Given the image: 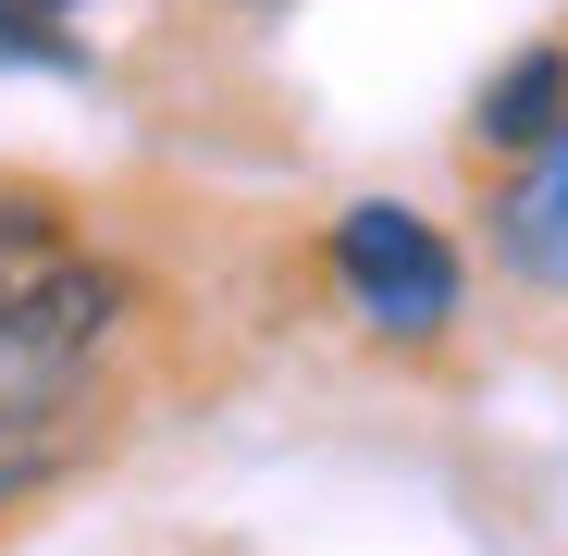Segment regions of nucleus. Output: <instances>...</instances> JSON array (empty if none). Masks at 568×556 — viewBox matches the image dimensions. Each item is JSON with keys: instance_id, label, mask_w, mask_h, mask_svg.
Masks as SVG:
<instances>
[{"instance_id": "obj_1", "label": "nucleus", "mask_w": 568, "mask_h": 556, "mask_svg": "<svg viewBox=\"0 0 568 556\" xmlns=\"http://www.w3.org/2000/svg\"><path fill=\"white\" fill-rule=\"evenodd\" d=\"M334 272H346V297L384 334H445V310H457V247L420 211H396V199H358L334 223Z\"/></svg>"}, {"instance_id": "obj_2", "label": "nucleus", "mask_w": 568, "mask_h": 556, "mask_svg": "<svg viewBox=\"0 0 568 556\" xmlns=\"http://www.w3.org/2000/svg\"><path fill=\"white\" fill-rule=\"evenodd\" d=\"M112 310H124V285H112L100 260H50V247L38 260H0V358H26V371L100 346Z\"/></svg>"}, {"instance_id": "obj_3", "label": "nucleus", "mask_w": 568, "mask_h": 556, "mask_svg": "<svg viewBox=\"0 0 568 556\" xmlns=\"http://www.w3.org/2000/svg\"><path fill=\"white\" fill-rule=\"evenodd\" d=\"M483 149H544V137H568V62L556 50H519L495 87H483Z\"/></svg>"}, {"instance_id": "obj_4", "label": "nucleus", "mask_w": 568, "mask_h": 556, "mask_svg": "<svg viewBox=\"0 0 568 556\" xmlns=\"http://www.w3.org/2000/svg\"><path fill=\"white\" fill-rule=\"evenodd\" d=\"M507 260L531 272V285H568V137H556V161L507 199Z\"/></svg>"}, {"instance_id": "obj_5", "label": "nucleus", "mask_w": 568, "mask_h": 556, "mask_svg": "<svg viewBox=\"0 0 568 556\" xmlns=\"http://www.w3.org/2000/svg\"><path fill=\"white\" fill-rule=\"evenodd\" d=\"M62 457V433H50V396H0V507H13L38 471Z\"/></svg>"}, {"instance_id": "obj_6", "label": "nucleus", "mask_w": 568, "mask_h": 556, "mask_svg": "<svg viewBox=\"0 0 568 556\" xmlns=\"http://www.w3.org/2000/svg\"><path fill=\"white\" fill-rule=\"evenodd\" d=\"M38 13H62V0H0V38H26V50H50V38H38Z\"/></svg>"}, {"instance_id": "obj_7", "label": "nucleus", "mask_w": 568, "mask_h": 556, "mask_svg": "<svg viewBox=\"0 0 568 556\" xmlns=\"http://www.w3.org/2000/svg\"><path fill=\"white\" fill-rule=\"evenodd\" d=\"M260 13H284V0H260Z\"/></svg>"}]
</instances>
